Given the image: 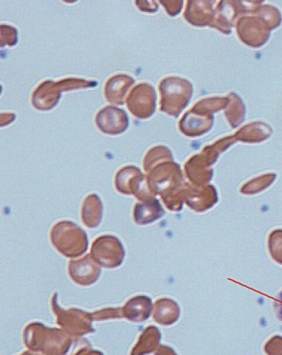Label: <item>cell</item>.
<instances>
[{
  "label": "cell",
  "mask_w": 282,
  "mask_h": 355,
  "mask_svg": "<svg viewBox=\"0 0 282 355\" xmlns=\"http://www.w3.org/2000/svg\"><path fill=\"white\" fill-rule=\"evenodd\" d=\"M17 42V31L15 27L8 25H1V46H13Z\"/></svg>",
  "instance_id": "cell-11"
},
{
  "label": "cell",
  "mask_w": 282,
  "mask_h": 355,
  "mask_svg": "<svg viewBox=\"0 0 282 355\" xmlns=\"http://www.w3.org/2000/svg\"><path fill=\"white\" fill-rule=\"evenodd\" d=\"M50 239L53 246L65 257H78L88 249L86 232L69 220L56 223L51 230Z\"/></svg>",
  "instance_id": "cell-1"
},
{
  "label": "cell",
  "mask_w": 282,
  "mask_h": 355,
  "mask_svg": "<svg viewBox=\"0 0 282 355\" xmlns=\"http://www.w3.org/2000/svg\"><path fill=\"white\" fill-rule=\"evenodd\" d=\"M97 126L107 135H119L124 132L128 125L126 112L119 107L108 105L101 109L95 117Z\"/></svg>",
  "instance_id": "cell-4"
},
{
  "label": "cell",
  "mask_w": 282,
  "mask_h": 355,
  "mask_svg": "<svg viewBox=\"0 0 282 355\" xmlns=\"http://www.w3.org/2000/svg\"><path fill=\"white\" fill-rule=\"evenodd\" d=\"M158 211L156 202L137 203L133 209L134 220L138 224L150 223L158 217Z\"/></svg>",
  "instance_id": "cell-10"
},
{
  "label": "cell",
  "mask_w": 282,
  "mask_h": 355,
  "mask_svg": "<svg viewBox=\"0 0 282 355\" xmlns=\"http://www.w3.org/2000/svg\"><path fill=\"white\" fill-rule=\"evenodd\" d=\"M65 79L58 82L45 80L35 88L33 93V106L38 110H47L53 108L60 98V93L67 91Z\"/></svg>",
  "instance_id": "cell-6"
},
{
  "label": "cell",
  "mask_w": 282,
  "mask_h": 355,
  "mask_svg": "<svg viewBox=\"0 0 282 355\" xmlns=\"http://www.w3.org/2000/svg\"><path fill=\"white\" fill-rule=\"evenodd\" d=\"M90 254L101 266L115 268L122 263L125 251L117 237L113 235H102L93 241Z\"/></svg>",
  "instance_id": "cell-2"
},
{
  "label": "cell",
  "mask_w": 282,
  "mask_h": 355,
  "mask_svg": "<svg viewBox=\"0 0 282 355\" xmlns=\"http://www.w3.org/2000/svg\"><path fill=\"white\" fill-rule=\"evenodd\" d=\"M68 273L76 284L81 286H90L98 279L101 274V268L90 253L80 259L70 260Z\"/></svg>",
  "instance_id": "cell-5"
},
{
  "label": "cell",
  "mask_w": 282,
  "mask_h": 355,
  "mask_svg": "<svg viewBox=\"0 0 282 355\" xmlns=\"http://www.w3.org/2000/svg\"><path fill=\"white\" fill-rule=\"evenodd\" d=\"M134 83V80L126 74H117L110 77L106 83L104 94L110 103L122 105L128 88Z\"/></svg>",
  "instance_id": "cell-8"
},
{
  "label": "cell",
  "mask_w": 282,
  "mask_h": 355,
  "mask_svg": "<svg viewBox=\"0 0 282 355\" xmlns=\"http://www.w3.org/2000/svg\"><path fill=\"white\" fill-rule=\"evenodd\" d=\"M103 204L98 195H88L83 200L81 208V220L88 228H95L101 223Z\"/></svg>",
  "instance_id": "cell-9"
},
{
  "label": "cell",
  "mask_w": 282,
  "mask_h": 355,
  "mask_svg": "<svg viewBox=\"0 0 282 355\" xmlns=\"http://www.w3.org/2000/svg\"><path fill=\"white\" fill-rule=\"evenodd\" d=\"M127 107L130 112L138 118H147L155 107V93L148 84L136 85L126 98Z\"/></svg>",
  "instance_id": "cell-3"
},
{
  "label": "cell",
  "mask_w": 282,
  "mask_h": 355,
  "mask_svg": "<svg viewBox=\"0 0 282 355\" xmlns=\"http://www.w3.org/2000/svg\"><path fill=\"white\" fill-rule=\"evenodd\" d=\"M142 175L140 170L133 166H126L116 173L115 185L119 193L125 195H135L137 198L140 193V182Z\"/></svg>",
  "instance_id": "cell-7"
}]
</instances>
